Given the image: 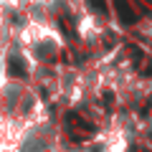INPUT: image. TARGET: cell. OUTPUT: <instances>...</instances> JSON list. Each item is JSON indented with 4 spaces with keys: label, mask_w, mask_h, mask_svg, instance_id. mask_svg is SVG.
Segmentation results:
<instances>
[{
    "label": "cell",
    "mask_w": 152,
    "mask_h": 152,
    "mask_svg": "<svg viewBox=\"0 0 152 152\" xmlns=\"http://www.w3.org/2000/svg\"><path fill=\"white\" fill-rule=\"evenodd\" d=\"M114 5H117V13H119V20L124 23V26H132V23L137 20V15L132 13V8H129V3H127V0H114Z\"/></svg>",
    "instance_id": "cell-1"
},
{
    "label": "cell",
    "mask_w": 152,
    "mask_h": 152,
    "mask_svg": "<svg viewBox=\"0 0 152 152\" xmlns=\"http://www.w3.org/2000/svg\"><path fill=\"white\" fill-rule=\"evenodd\" d=\"M10 74L13 76H26V66H23V61L15 58V56L10 58Z\"/></svg>",
    "instance_id": "cell-2"
},
{
    "label": "cell",
    "mask_w": 152,
    "mask_h": 152,
    "mask_svg": "<svg viewBox=\"0 0 152 152\" xmlns=\"http://www.w3.org/2000/svg\"><path fill=\"white\" fill-rule=\"evenodd\" d=\"M89 5H91L99 15H107V0H89Z\"/></svg>",
    "instance_id": "cell-3"
}]
</instances>
